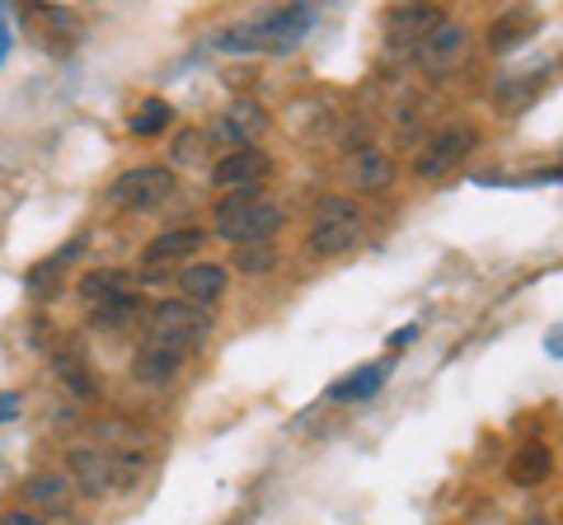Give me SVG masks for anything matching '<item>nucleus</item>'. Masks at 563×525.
Here are the masks:
<instances>
[{"mask_svg": "<svg viewBox=\"0 0 563 525\" xmlns=\"http://www.w3.org/2000/svg\"><path fill=\"white\" fill-rule=\"evenodd\" d=\"M310 24H314V10L310 5L254 10L250 20L221 29L217 33V47L221 52H291L310 33Z\"/></svg>", "mask_w": 563, "mask_h": 525, "instance_id": "nucleus-1", "label": "nucleus"}, {"mask_svg": "<svg viewBox=\"0 0 563 525\" xmlns=\"http://www.w3.org/2000/svg\"><path fill=\"white\" fill-rule=\"evenodd\" d=\"M70 474L85 493H118L132 488L136 474L146 469V450H103V446H76L66 455Z\"/></svg>", "mask_w": 563, "mask_h": 525, "instance_id": "nucleus-2", "label": "nucleus"}, {"mask_svg": "<svg viewBox=\"0 0 563 525\" xmlns=\"http://www.w3.org/2000/svg\"><path fill=\"white\" fill-rule=\"evenodd\" d=\"M211 338V314L192 301H161L146 314V343L174 347V353H188Z\"/></svg>", "mask_w": 563, "mask_h": 525, "instance_id": "nucleus-3", "label": "nucleus"}, {"mask_svg": "<svg viewBox=\"0 0 563 525\" xmlns=\"http://www.w3.org/2000/svg\"><path fill=\"white\" fill-rule=\"evenodd\" d=\"M362 239V212L357 202L347 198H324L320 206H314V221H310V249L314 254H347L352 244Z\"/></svg>", "mask_w": 563, "mask_h": 525, "instance_id": "nucleus-4", "label": "nucleus"}, {"mask_svg": "<svg viewBox=\"0 0 563 525\" xmlns=\"http://www.w3.org/2000/svg\"><path fill=\"white\" fill-rule=\"evenodd\" d=\"M169 192H174V169L136 165L128 174H118L109 198H113V206H122V212H155L161 202H169Z\"/></svg>", "mask_w": 563, "mask_h": 525, "instance_id": "nucleus-5", "label": "nucleus"}, {"mask_svg": "<svg viewBox=\"0 0 563 525\" xmlns=\"http://www.w3.org/2000/svg\"><path fill=\"white\" fill-rule=\"evenodd\" d=\"M413 52H418V66H422L428 76H451L455 66L465 62V52H470V29H461V24L446 20V24H437Z\"/></svg>", "mask_w": 563, "mask_h": 525, "instance_id": "nucleus-6", "label": "nucleus"}, {"mask_svg": "<svg viewBox=\"0 0 563 525\" xmlns=\"http://www.w3.org/2000/svg\"><path fill=\"white\" fill-rule=\"evenodd\" d=\"M479 146V136H474V127H446V132H437L428 146H422L418 155V179H442V174H451L455 165L465 160V155Z\"/></svg>", "mask_w": 563, "mask_h": 525, "instance_id": "nucleus-7", "label": "nucleus"}, {"mask_svg": "<svg viewBox=\"0 0 563 525\" xmlns=\"http://www.w3.org/2000/svg\"><path fill=\"white\" fill-rule=\"evenodd\" d=\"M437 24H446V14L437 5H395L385 14V38H390V47H418Z\"/></svg>", "mask_w": 563, "mask_h": 525, "instance_id": "nucleus-8", "label": "nucleus"}, {"mask_svg": "<svg viewBox=\"0 0 563 525\" xmlns=\"http://www.w3.org/2000/svg\"><path fill=\"white\" fill-rule=\"evenodd\" d=\"M273 174V160L263 155L258 146H240L231 155H221L217 169H211V179L221 188H263V179Z\"/></svg>", "mask_w": 563, "mask_h": 525, "instance_id": "nucleus-9", "label": "nucleus"}, {"mask_svg": "<svg viewBox=\"0 0 563 525\" xmlns=\"http://www.w3.org/2000/svg\"><path fill=\"white\" fill-rule=\"evenodd\" d=\"M202 239L207 231H198V225H179V231H165V235H155L146 244V254H141V262H146V277H155L165 268V262H179V258H192L202 249Z\"/></svg>", "mask_w": 563, "mask_h": 525, "instance_id": "nucleus-10", "label": "nucleus"}, {"mask_svg": "<svg viewBox=\"0 0 563 525\" xmlns=\"http://www.w3.org/2000/svg\"><path fill=\"white\" fill-rule=\"evenodd\" d=\"M52 371H57V380H62L76 399H95V394H99V380H95V371H90V361H85L80 343L66 338L57 353H52Z\"/></svg>", "mask_w": 563, "mask_h": 525, "instance_id": "nucleus-11", "label": "nucleus"}, {"mask_svg": "<svg viewBox=\"0 0 563 525\" xmlns=\"http://www.w3.org/2000/svg\"><path fill=\"white\" fill-rule=\"evenodd\" d=\"M263 127H268V113H263L254 99H235L231 109L221 113L217 127H211V136H225V142H235V150H240V146H250Z\"/></svg>", "mask_w": 563, "mask_h": 525, "instance_id": "nucleus-12", "label": "nucleus"}, {"mask_svg": "<svg viewBox=\"0 0 563 525\" xmlns=\"http://www.w3.org/2000/svg\"><path fill=\"white\" fill-rule=\"evenodd\" d=\"M179 287L192 305H211L225 295V268L221 262H188V268L179 272Z\"/></svg>", "mask_w": 563, "mask_h": 525, "instance_id": "nucleus-13", "label": "nucleus"}, {"mask_svg": "<svg viewBox=\"0 0 563 525\" xmlns=\"http://www.w3.org/2000/svg\"><path fill=\"white\" fill-rule=\"evenodd\" d=\"M179 366H184V353H174V347H161V343H141L132 371H136L141 384H169L174 376H179Z\"/></svg>", "mask_w": 563, "mask_h": 525, "instance_id": "nucleus-14", "label": "nucleus"}, {"mask_svg": "<svg viewBox=\"0 0 563 525\" xmlns=\"http://www.w3.org/2000/svg\"><path fill=\"white\" fill-rule=\"evenodd\" d=\"M80 301H90V305H103V301H113V295H128V291H136V282H132V272L128 268H90L80 277Z\"/></svg>", "mask_w": 563, "mask_h": 525, "instance_id": "nucleus-15", "label": "nucleus"}, {"mask_svg": "<svg viewBox=\"0 0 563 525\" xmlns=\"http://www.w3.org/2000/svg\"><path fill=\"white\" fill-rule=\"evenodd\" d=\"M550 469H554V450L544 446V442H526V446L512 455L507 474H512V483H521V488H536V483L550 479Z\"/></svg>", "mask_w": 563, "mask_h": 525, "instance_id": "nucleus-16", "label": "nucleus"}, {"mask_svg": "<svg viewBox=\"0 0 563 525\" xmlns=\"http://www.w3.org/2000/svg\"><path fill=\"white\" fill-rule=\"evenodd\" d=\"M287 225V212L273 202H254L250 212H244L240 231H235V244H273V235Z\"/></svg>", "mask_w": 563, "mask_h": 525, "instance_id": "nucleus-17", "label": "nucleus"}, {"mask_svg": "<svg viewBox=\"0 0 563 525\" xmlns=\"http://www.w3.org/2000/svg\"><path fill=\"white\" fill-rule=\"evenodd\" d=\"M385 376H390V361H372V366H362V371H352V376H343L339 384H329V399L333 404H352V399H372L380 384H385Z\"/></svg>", "mask_w": 563, "mask_h": 525, "instance_id": "nucleus-18", "label": "nucleus"}, {"mask_svg": "<svg viewBox=\"0 0 563 525\" xmlns=\"http://www.w3.org/2000/svg\"><path fill=\"white\" fill-rule=\"evenodd\" d=\"M24 498L38 506V512H70V488L62 474H52V469H38V474L24 479Z\"/></svg>", "mask_w": 563, "mask_h": 525, "instance_id": "nucleus-19", "label": "nucleus"}, {"mask_svg": "<svg viewBox=\"0 0 563 525\" xmlns=\"http://www.w3.org/2000/svg\"><path fill=\"white\" fill-rule=\"evenodd\" d=\"M536 24H540V20H536V14H526V10L503 14V20L488 29V52H498V57H503V52H517V47L536 33Z\"/></svg>", "mask_w": 563, "mask_h": 525, "instance_id": "nucleus-20", "label": "nucleus"}, {"mask_svg": "<svg viewBox=\"0 0 563 525\" xmlns=\"http://www.w3.org/2000/svg\"><path fill=\"white\" fill-rule=\"evenodd\" d=\"M169 118H174V109H169V99H161V94H151V99H141L136 109H132V118H128V127H132V136H161L165 127H169Z\"/></svg>", "mask_w": 563, "mask_h": 525, "instance_id": "nucleus-21", "label": "nucleus"}, {"mask_svg": "<svg viewBox=\"0 0 563 525\" xmlns=\"http://www.w3.org/2000/svg\"><path fill=\"white\" fill-rule=\"evenodd\" d=\"M544 85V71H531V76H503V85L493 90V103L498 109H521V103H531Z\"/></svg>", "mask_w": 563, "mask_h": 525, "instance_id": "nucleus-22", "label": "nucleus"}, {"mask_svg": "<svg viewBox=\"0 0 563 525\" xmlns=\"http://www.w3.org/2000/svg\"><path fill=\"white\" fill-rule=\"evenodd\" d=\"M136 314H141V295L128 291V295H113V301L95 305V324L99 328H122V324H132Z\"/></svg>", "mask_w": 563, "mask_h": 525, "instance_id": "nucleus-23", "label": "nucleus"}, {"mask_svg": "<svg viewBox=\"0 0 563 525\" xmlns=\"http://www.w3.org/2000/svg\"><path fill=\"white\" fill-rule=\"evenodd\" d=\"M395 179V160L385 150H362L357 155V188H385Z\"/></svg>", "mask_w": 563, "mask_h": 525, "instance_id": "nucleus-24", "label": "nucleus"}, {"mask_svg": "<svg viewBox=\"0 0 563 525\" xmlns=\"http://www.w3.org/2000/svg\"><path fill=\"white\" fill-rule=\"evenodd\" d=\"M24 287H29L33 301H52V295L62 291V262H57V258L38 262V268H33V272L24 277Z\"/></svg>", "mask_w": 563, "mask_h": 525, "instance_id": "nucleus-25", "label": "nucleus"}, {"mask_svg": "<svg viewBox=\"0 0 563 525\" xmlns=\"http://www.w3.org/2000/svg\"><path fill=\"white\" fill-rule=\"evenodd\" d=\"M273 262H277V249H273V244H235V262H231V268L258 277V272H268Z\"/></svg>", "mask_w": 563, "mask_h": 525, "instance_id": "nucleus-26", "label": "nucleus"}, {"mask_svg": "<svg viewBox=\"0 0 563 525\" xmlns=\"http://www.w3.org/2000/svg\"><path fill=\"white\" fill-rule=\"evenodd\" d=\"M202 155H207V132H179L174 136V160L179 165H202Z\"/></svg>", "mask_w": 563, "mask_h": 525, "instance_id": "nucleus-27", "label": "nucleus"}, {"mask_svg": "<svg viewBox=\"0 0 563 525\" xmlns=\"http://www.w3.org/2000/svg\"><path fill=\"white\" fill-rule=\"evenodd\" d=\"M20 409H24V399L20 394H0V423H10V417H20Z\"/></svg>", "mask_w": 563, "mask_h": 525, "instance_id": "nucleus-28", "label": "nucleus"}, {"mask_svg": "<svg viewBox=\"0 0 563 525\" xmlns=\"http://www.w3.org/2000/svg\"><path fill=\"white\" fill-rule=\"evenodd\" d=\"M0 525H43V516L20 512V506H14V512H5V516H0Z\"/></svg>", "mask_w": 563, "mask_h": 525, "instance_id": "nucleus-29", "label": "nucleus"}, {"mask_svg": "<svg viewBox=\"0 0 563 525\" xmlns=\"http://www.w3.org/2000/svg\"><path fill=\"white\" fill-rule=\"evenodd\" d=\"M413 338H418V324H404V328H399V334H390V347H395V353H399V347H409Z\"/></svg>", "mask_w": 563, "mask_h": 525, "instance_id": "nucleus-30", "label": "nucleus"}, {"mask_svg": "<svg viewBox=\"0 0 563 525\" xmlns=\"http://www.w3.org/2000/svg\"><path fill=\"white\" fill-rule=\"evenodd\" d=\"M10 57V24H5V5H0V62Z\"/></svg>", "mask_w": 563, "mask_h": 525, "instance_id": "nucleus-31", "label": "nucleus"}, {"mask_svg": "<svg viewBox=\"0 0 563 525\" xmlns=\"http://www.w3.org/2000/svg\"><path fill=\"white\" fill-rule=\"evenodd\" d=\"M531 525H554V521H531Z\"/></svg>", "mask_w": 563, "mask_h": 525, "instance_id": "nucleus-32", "label": "nucleus"}]
</instances>
